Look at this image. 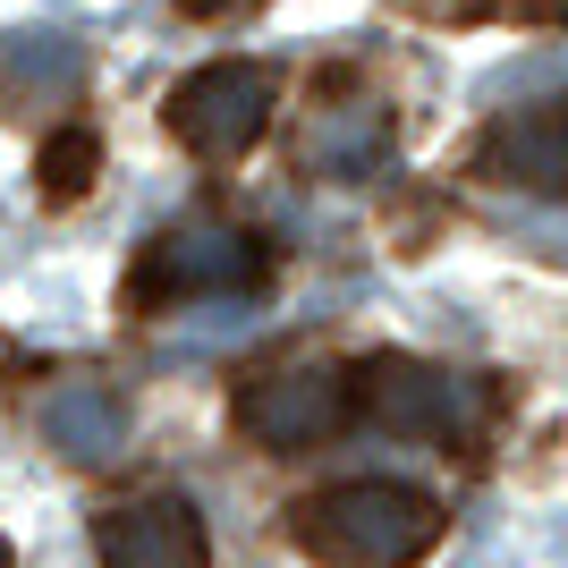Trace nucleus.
Segmentation results:
<instances>
[{
	"label": "nucleus",
	"instance_id": "1",
	"mask_svg": "<svg viewBox=\"0 0 568 568\" xmlns=\"http://www.w3.org/2000/svg\"><path fill=\"white\" fill-rule=\"evenodd\" d=\"M450 509L399 475H356V484H323L288 509V544L323 568H416L442 544Z\"/></svg>",
	"mask_w": 568,
	"mask_h": 568
},
{
	"label": "nucleus",
	"instance_id": "2",
	"mask_svg": "<svg viewBox=\"0 0 568 568\" xmlns=\"http://www.w3.org/2000/svg\"><path fill=\"white\" fill-rule=\"evenodd\" d=\"M348 425H382L399 442H467L484 425V382L416 356H365L348 365Z\"/></svg>",
	"mask_w": 568,
	"mask_h": 568
},
{
	"label": "nucleus",
	"instance_id": "3",
	"mask_svg": "<svg viewBox=\"0 0 568 568\" xmlns=\"http://www.w3.org/2000/svg\"><path fill=\"white\" fill-rule=\"evenodd\" d=\"M230 416L263 450H314V442L348 433V365H332V356H272V365H255L237 382Z\"/></svg>",
	"mask_w": 568,
	"mask_h": 568
},
{
	"label": "nucleus",
	"instance_id": "4",
	"mask_svg": "<svg viewBox=\"0 0 568 568\" xmlns=\"http://www.w3.org/2000/svg\"><path fill=\"white\" fill-rule=\"evenodd\" d=\"M272 102H281V85H272L263 60H213V69H195L170 94V136L187 144L195 162H237L272 128Z\"/></svg>",
	"mask_w": 568,
	"mask_h": 568
},
{
	"label": "nucleus",
	"instance_id": "5",
	"mask_svg": "<svg viewBox=\"0 0 568 568\" xmlns=\"http://www.w3.org/2000/svg\"><path fill=\"white\" fill-rule=\"evenodd\" d=\"M94 560L102 568H204L213 544H204V518L179 493H144L94 518Z\"/></svg>",
	"mask_w": 568,
	"mask_h": 568
},
{
	"label": "nucleus",
	"instance_id": "6",
	"mask_svg": "<svg viewBox=\"0 0 568 568\" xmlns=\"http://www.w3.org/2000/svg\"><path fill=\"white\" fill-rule=\"evenodd\" d=\"M237 272H246V237L237 230H170L153 255H144L136 272V306H179V297H195V288H237Z\"/></svg>",
	"mask_w": 568,
	"mask_h": 568
},
{
	"label": "nucleus",
	"instance_id": "7",
	"mask_svg": "<svg viewBox=\"0 0 568 568\" xmlns=\"http://www.w3.org/2000/svg\"><path fill=\"white\" fill-rule=\"evenodd\" d=\"M43 433H51V450L102 467V458L128 450V407H119L102 382H69V390H51V399H43Z\"/></svg>",
	"mask_w": 568,
	"mask_h": 568
},
{
	"label": "nucleus",
	"instance_id": "8",
	"mask_svg": "<svg viewBox=\"0 0 568 568\" xmlns=\"http://www.w3.org/2000/svg\"><path fill=\"white\" fill-rule=\"evenodd\" d=\"M493 153H500V170H518L526 187H560V102H535L526 119H509L493 136Z\"/></svg>",
	"mask_w": 568,
	"mask_h": 568
},
{
	"label": "nucleus",
	"instance_id": "9",
	"mask_svg": "<svg viewBox=\"0 0 568 568\" xmlns=\"http://www.w3.org/2000/svg\"><path fill=\"white\" fill-rule=\"evenodd\" d=\"M94 128H60V136L43 144V195L51 204H77V195L94 187Z\"/></svg>",
	"mask_w": 568,
	"mask_h": 568
},
{
	"label": "nucleus",
	"instance_id": "10",
	"mask_svg": "<svg viewBox=\"0 0 568 568\" xmlns=\"http://www.w3.org/2000/svg\"><path fill=\"white\" fill-rule=\"evenodd\" d=\"M195 18H237V9H255V0H187Z\"/></svg>",
	"mask_w": 568,
	"mask_h": 568
},
{
	"label": "nucleus",
	"instance_id": "11",
	"mask_svg": "<svg viewBox=\"0 0 568 568\" xmlns=\"http://www.w3.org/2000/svg\"><path fill=\"white\" fill-rule=\"evenodd\" d=\"M0 568H18V551H9V544H0Z\"/></svg>",
	"mask_w": 568,
	"mask_h": 568
}]
</instances>
